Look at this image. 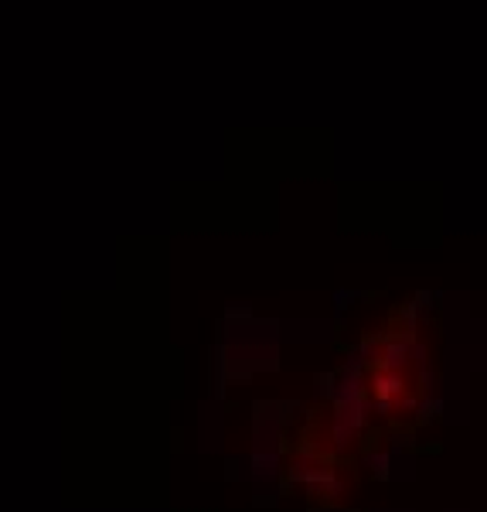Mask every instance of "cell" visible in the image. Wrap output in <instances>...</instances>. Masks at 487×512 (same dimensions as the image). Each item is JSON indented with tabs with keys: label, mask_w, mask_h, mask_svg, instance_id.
Masks as SVG:
<instances>
[{
	"label": "cell",
	"mask_w": 487,
	"mask_h": 512,
	"mask_svg": "<svg viewBox=\"0 0 487 512\" xmlns=\"http://www.w3.org/2000/svg\"><path fill=\"white\" fill-rule=\"evenodd\" d=\"M416 417H419V420H440V417H443V400H436V396L433 393H426L423 396V400H419V407H416Z\"/></svg>",
	"instance_id": "5b68a950"
},
{
	"label": "cell",
	"mask_w": 487,
	"mask_h": 512,
	"mask_svg": "<svg viewBox=\"0 0 487 512\" xmlns=\"http://www.w3.org/2000/svg\"><path fill=\"white\" fill-rule=\"evenodd\" d=\"M358 396H365V373H341L337 379V386H334V407L337 403H351V400H358Z\"/></svg>",
	"instance_id": "7a4b0ae2"
},
{
	"label": "cell",
	"mask_w": 487,
	"mask_h": 512,
	"mask_svg": "<svg viewBox=\"0 0 487 512\" xmlns=\"http://www.w3.org/2000/svg\"><path fill=\"white\" fill-rule=\"evenodd\" d=\"M371 393H375L371 410L392 414V410H395V400L406 396V373H402V369H378V366H375V373H371Z\"/></svg>",
	"instance_id": "6da1fadb"
},
{
	"label": "cell",
	"mask_w": 487,
	"mask_h": 512,
	"mask_svg": "<svg viewBox=\"0 0 487 512\" xmlns=\"http://www.w3.org/2000/svg\"><path fill=\"white\" fill-rule=\"evenodd\" d=\"M354 297H361V294H351V291H337V294H334V301H337V311H344V308H348V301H354Z\"/></svg>",
	"instance_id": "9c48e42d"
},
{
	"label": "cell",
	"mask_w": 487,
	"mask_h": 512,
	"mask_svg": "<svg viewBox=\"0 0 487 512\" xmlns=\"http://www.w3.org/2000/svg\"><path fill=\"white\" fill-rule=\"evenodd\" d=\"M412 444H416V434H412V431L392 434V437H389V454H402L406 448H412Z\"/></svg>",
	"instance_id": "52a82bcc"
},
{
	"label": "cell",
	"mask_w": 487,
	"mask_h": 512,
	"mask_svg": "<svg viewBox=\"0 0 487 512\" xmlns=\"http://www.w3.org/2000/svg\"><path fill=\"white\" fill-rule=\"evenodd\" d=\"M365 465L371 468L375 478H392V454L389 451H368L365 454Z\"/></svg>",
	"instance_id": "277c9868"
},
{
	"label": "cell",
	"mask_w": 487,
	"mask_h": 512,
	"mask_svg": "<svg viewBox=\"0 0 487 512\" xmlns=\"http://www.w3.org/2000/svg\"><path fill=\"white\" fill-rule=\"evenodd\" d=\"M249 315H253L249 308H229V311H225V318H249Z\"/></svg>",
	"instance_id": "30bf717a"
},
{
	"label": "cell",
	"mask_w": 487,
	"mask_h": 512,
	"mask_svg": "<svg viewBox=\"0 0 487 512\" xmlns=\"http://www.w3.org/2000/svg\"><path fill=\"white\" fill-rule=\"evenodd\" d=\"M399 321H402L399 332L412 335V332H416V321H419V304H416V301H406V304L399 308Z\"/></svg>",
	"instance_id": "8992f818"
},
{
	"label": "cell",
	"mask_w": 487,
	"mask_h": 512,
	"mask_svg": "<svg viewBox=\"0 0 487 512\" xmlns=\"http://www.w3.org/2000/svg\"><path fill=\"white\" fill-rule=\"evenodd\" d=\"M246 472L253 475V478H259V482H263V478H273V475L279 472V454L259 448V451L246 461Z\"/></svg>",
	"instance_id": "3957f363"
},
{
	"label": "cell",
	"mask_w": 487,
	"mask_h": 512,
	"mask_svg": "<svg viewBox=\"0 0 487 512\" xmlns=\"http://www.w3.org/2000/svg\"><path fill=\"white\" fill-rule=\"evenodd\" d=\"M317 396H327L331 400L334 396V386H337V376H331V373H317Z\"/></svg>",
	"instance_id": "ba28073f"
}]
</instances>
